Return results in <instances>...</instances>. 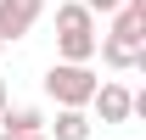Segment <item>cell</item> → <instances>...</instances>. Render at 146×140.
I'll list each match as a JSON object with an SVG mask.
<instances>
[{
    "label": "cell",
    "instance_id": "1",
    "mask_svg": "<svg viewBox=\"0 0 146 140\" xmlns=\"http://www.w3.org/2000/svg\"><path fill=\"white\" fill-rule=\"evenodd\" d=\"M96 11L84 0H62L56 6V62H90L96 56Z\"/></svg>",
    "mask_w": 146,
    "mask_h": 140
},
{
    "label": "cell",
    "instance_id": "2",
    "mask_svg": "<svg viewBox=\"0 0 146 140\" xmlns=\"http://www.w3.org/2000/svg\"><path fill=\"white\" fill-rule=\"evenodd\" d=\"M96 84H101V79L90 73V62H51V67H45V95H51L56 106H90Z\"/></svg>",
    "mask_w": 146,
    "mask_h": 140
},
{
    "label": "cell",
    "instance_id": "3",
    "mask_svg": "<svg viewBox=\"0 0 146 140\" xmlns=\"http://www.w3.org/2000/svg\"><path fill=\"white\" fill-rule=\"evenodd\" d=\"M39 11H45V0H0V39H6V45L23 39L39 22Z\"/></svg>",
    "mask_w": 146,
    "mask_h": 140
},
{
    "label": "cell",
    "instance_id": "4",
    "mask_svg": "<svg viewBox=\"0 0 146 140\" xmlns=\"http://www.w3.org/2000/svg\"><path fill=\"white\" fill-rule=\"evenodd\" d=\"M90 106H96V123H129V106H135V90H124V84H96Z\"/></svg>",
    "mask_w": 146,
    "mask_h": 140
},
{
    "label": "cell",
    "instance_id": "5",
    "mask_svg": "<svg viewBox=\"0 0 146 140\" xmlns=\"http://www.w3.org/2000/svg\"><path fill=\"white\" fill-rule=\"evenodd\" d=\"M45 129V112L39 106H0V135H39Z\"/></svg>",
    "mask_w": 146,
    "mask_h": 140
},
{
    "label": "cell",
    "instance_id": "6",
    "mask_svg": "<svg viewBox=\"0 0 146 140\" xmlns=\"http://www.w3.org/2000/svg\"><path fill=\"white\" fill-rule=\"evenodd\" d=\"M45 140H90V118H84V106H56V123Z\"/></svg>",
    "mask_w": 146,
    "mask_h": 140
},
{
    "label": "cell",
    "instance_id": "7",
    "mask_svg": "<svg viewBox=\"0 0 146 140\" xmlns=\"http://www.w3.org/2000/svg\"><path fill=\"white\" fill-rule=\"evenodd\" d=\"M96 51H101V62H107L112 73H129V67H146V51H129V45H118V39H96Z\"/></svg>",
    "mask_w": 146,
    "mask_h": 140
},
{
    "label": "cell",
    "instance_id": "8",
    "mask_svg": "<svg viewBox=\"0 0 146 140\" xmlns=\"http://www.w3.org/2000/svg\"><path fill=\"white\" fill-rule=\"evenodd\" d=\"M84 6H90L96 17H112V11H118V6H124V0H84Z\"/></svg>",
    "mask_w": 146,
    "mask_h": 140
},
{
    "label": "cell",
    "instance_id": "9",
    "mask_svg": "<svg viewBox=\"0 0 146 140\" xmlns=\"http://www.w3.org/2000/svg\"><path fill=\"white\" fill-rule=\"evenodd\" d=\"M0 140H45V129H39V135H0Z\"/></svg>",
    "mask_w": 146,
    "mask_h": 140
},
{
    "label": "cell",
    "instance_id": "10",
    "mask_svg": "<svg viewBox=\"0 0 146 140\" xmlns=\"http://www.w3.org/2000/svg\"><path fill=\"white\" fill-rule=\"evenodd\" d=\"M6 101H11V95H6V79H0V106H6Z\"/></svg>",
    "mask_w": 146,
    "mask_h": 140
},
{
    "label": "cell",
    "instance_id": "11",
    "mask_svg": "<svg viewBox=\"0 0 146 140\" xmlns=\"http://www.w3.org/2000/svg\"><path fill=\"white\" fill-rule=\"evenodd\" d=\"M0 51H6V39H0Z\"/></svg>",
    "mask_w": 146,
    "mask_h": 140
}]
</instances>
